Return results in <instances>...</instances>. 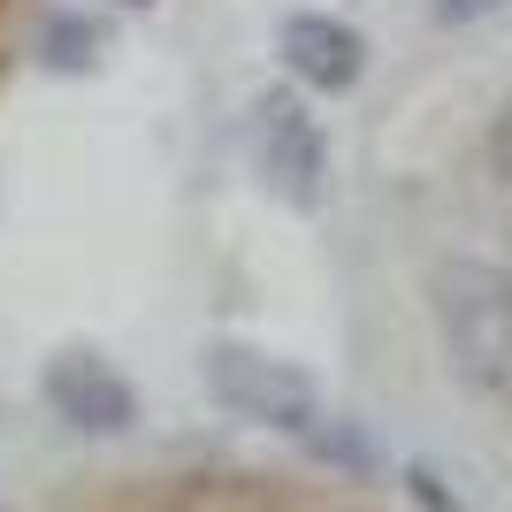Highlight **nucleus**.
<instances>
[{"label": "nucleus", "instance_id": "obj_1", "mask_svg": "<svg viewBox=\"0 0 512 512\" xmlns=\"http://www.w3.org/2000/svg\"><path fill=\"white\" fill-rule=\"evenodd\" d=\"M428 321H436L451 383L474 406L512 413V276L505 268L474 253L428 260Z\"/></svg>", "mask_w": 512, "mask_h": 512}, {"label": "nucleus", "instance_id": "obj_2", "mask_svg": "<svg viewBox=\"0 0 512 512\" xmlns=\"http://www.w3.org/2000/svg\"><path fill=\"white\" fill-rule=\"evenodd\" d=\"M199 383H207V398L230 421L245 428H268V436H299V444H314V428L329 421L321 413V383L306 375L299 360H283V352H260V344H207L199 352Z\"/></svg>", "mask_w": 512, "mask_h": 512}, {"label": "nucleus", "instance_id": "obj_3", "mask_svg": "<svg viewBox=\"0 0 512 512\" xmlns=\"http://www.w3.org/2000/svg\"><path fill=\"white\" fill-rule=\"evenodd\" d=\"M245 146H253V176L283 207L314 214L329 199V176H337V153H329V130L321 115L306 107L299 85H268L245 115Z\"/></svg>", "mask_w": 512, "mask_h": 512}, {"label": "nucleus", "instance_id": "obj_4", "mask_svg": "<svg viewBox=\"0 0 512 512\" xmlns=\"http://www.w3.org/2000/svg\"><path fill=\"white\" fill-rule=\"evenodd\" d=\"M39 398H46V413H54L69 436H85V444H115V436H130L138 413H146L138 406V383H130L107 352H92V344H62V352L39 367Z\"/></svg>", "mask_w": 512, "mask_h": 512}, {"label": "nucleus", "instance_id": "obj_5", "mask_svg": "<svg viewBox=\"0 0 512 512\" xmlns=\"http://www.w3.org/2000/svg\"><path fill=\"white\" fill-rule=\"evenodd\" d=\"M276 54H283V69H291V85L321 92V100H337V92H352L367 77L360 23L329 16V8H291V16L276 23Z\"/></svg>", "mask_w": 512, "mask_h": 512}, {"label": "nucleus", "instance_id": "obj_6", "mask_svg": "<svg viewBox=\"0 0 512 512\" xmlns=\"http://www.w3.org/2000/svg\"><path fill=\"white\" fill-rule=\"evenodd\" d=\"M39 69H54V77H92V69L107 62V23L92 16V8H54V16L39 23Z\"/></svg>", "mask_w": 512, "mask_h": 512}, {"label": "nucleus", "instance_id": "obj_7", "mask_svg": "<svg viewBox=\"0 0 512 512\" xmlns=\"http://www.w3.org/2000/svg\"><path fill=\"white\" fill-rule=\"evenodd\" d=\"M482 161H490V176L512 192V107H497L490 130H482Z\"/></svg>", "mask_w": 512, "mask_h": 512}, {"label": "nucleus", "instance_id": "obj_8", "mask_svg": "<svg viewBox=\"0 0 512 512\" xmlns=\"http://www.w3.org/2000/svg\"><path fill=\"white\" fill-rule=\"evenodd\" d=\"M490 8H505V0H428V16H436V23H482Z\"/></svg>", "mask_w": 512, "mask_h": 512}, {"label": "nucleus", "instance_id": "obj_9", "mask_svg": "<svg viewBox=\"0 0 512 512\" xmlns=\"http://www.w3.org/2000/svg\"><path fill=\"white\" fill-rule=\"evenodd\" d=\"M115 8H130V16H146V8H161V0H115Z\"/></svg>", "mask_w": 512, "mask_h": 512}]
</instances>
